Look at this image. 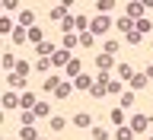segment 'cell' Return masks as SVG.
<instances>
[{
	"instance_id": "obj_1",
	"label": "cell",
	"mask_w": 153,
	"mask_h": 140,
	"mask_svg": "<svg viewBox=\"0 0 153 140\" xmlns=\"http://www.w3.org/2000/svg\"><path fill=\"white\" fill-rule=\"evenodd\" d=\"M108 29H112V19L108 16H96L93 26H89V32H93V35H102V32H108Z\"/></svg>"
},
{
	"instance_id": "obj_2",
	"label": "cell",
	"mask_w": 153,
	"mask_h": 140,
	"mask_svg": "<svg viewBox=\"0 0 153 140\" xmlns=\"http://www.w3.org/2000/svg\"><path fill=\"white\" fill-rule=\"evenodd\" d=\"M147 127H150V118H147V115H134L131 118V131L134 134H143Z\"/></svg>"
},
{
	"instance_id": "obj_3",
	"label": "cell",
	"mask_w": 153,
	"mask_h": 140,
	"mask_svg": "<svg viewBox=\"0 0 153 140\" xmlns=\"http://www.w3.org/2000/svg\"><path fill=\"white\" fill-rule=\"evenodd\" d=\"M35 105H38L35 93H29V89H26V93L19 96V108H26V112H32V108H35Z\"/></svg>"
},
{
	"instance_id": "obj_4",
	"label": "cell",
	"mask_w": 153,
	"mask_h": 140,
	"mask_svg": "<svg viewBox=\"0 0 153 140\" xmlns=\"http://www.w3.org/2000/svg\"><path fill=\"white\" fill-rule=\"evenodd\" d=\"M19 29H35V13L32 10H22L19 13Z\"/></svg>"
},
{
	"instance_id": "obj_5",
	"label": "cell",
	"mask_w": 153,
	"mask_h": 140,
	"mask_svg": "<svg viewBox=\"0 0 153 140\" xmlns=\"http://www.w3.org/2000/svg\"><path fill=\"white\" fill-rule=\"evenodd\" d=\"M115 26L121 29L124 35H131V32H137V22H134V19H131V16H121V19H118V22H115Z\"/></svg>"
},
{
	"instance_id": "obj_6",
	"label": "cell",
	"mask_w": 153,
	"mask_h": 140,
	"mask_svg": "<svg viewBox=\"0 0 153 140\" xmlns=\"http://www.w3.org/2000/svg\"><path fill=\"white\" fill-rule=\"evenodd\" d=\"M70 61H74V54H70V51H64V48H61V51H54V57H51V64H57V67H67Z\"/></svg>"
},
{
	"instance_id": "obj_7",
	"label": "cell",
	"mask_w": 153,
	"mask_h": 140,
	"mask_svg": "<svg viewBox=\"0 0 153 140\" xmlns=\"http://www.w3.org/2000/svg\"><path fill=\"white\" fill-rule=\"evenodd\" d=\"M96 67H99V73H108V70L115 67L112 54H99V57H96Z\"/></svg>"
},
{
	"instance_id": "obj_8",
	"label": "cell",
	"mask_w": 153,
	"mask_h": 140,
	"mask_svg": "<svg viewBox=\"0 0 153 140\" xmlns=\"http://www.w3.org/2000/svg\"><path fill=\"white\" fill-rule=\"evenodd\" d=\"M128 16H131L134 22L143 19V3H140V0H131V3H128Z\"/></svg>"
},
{
	"instance_id": "obj_9",
	"label": "cell",
	"mask_w": 153,
	"mask_h": 140,
	"mask_svg": "<svg viewBox=\"0 0 153 140\" xmlns=\"http://www.w3.org/2000/svg\"><path fill=\"white\" fill-rule=\"evenodd\" d=\"M80 73H83V64H80V57H74V61L67 64V76H70V80H76Z\"/></svg>"
},
{
	"instance_id": "obj_10",
	"label": "cell",
	"mask_w": 153,
	"mask_h": 140,
	"mask_svg": "<svg viewBox=\"0 0 153 140\" xmlns=\"http://www.w3.org/2000/svg\"><path fill=\"white\" fill-rule=\"evenodd\" d=\"M61 83H64V80H61V76H54V73H51V76H45V83H42V89H45V93H54V89H57V86H61Z\"/></svg>"
},
{
	"instance_id": "obj_11",
	"label": "cell",
	"mask_w": 153,
	"mask_h": 140,
	"mask_svg": "<svg viewBox=\"0 0 153 140\" xmlns=\"http://www.w3.org/2000/svg\"><path fill=\"white\" fill-rule=\"evenodd\" d=\"M93 83H96V80H89L86 73H80V76L74 80V89H86V93H89V89H93Z\"/></svg>"
},
{
	"instance_id": "obj_12",
	"label": "cell",
	"mask_w": 153,
	"mask_h": 140,
	"mask_svg": "<svg viewBox=\"0 0 153 140\" xmlns=\"http://www.w3.org/2000/svg\"><path fill=\"white\" fill-rule=\"evenodd\" d=\"M7 83L13 86V89H26V76H19V73H7Z\"/></svg>"
},
{
	"instance_id": "obj_13",
	"label": "cell",
	"mask_w": 153,
	"mask_h": 140,
	"mask_svg": "<svg viewBox=\"0 0 153 140\" xmlns=\"http://www.w3.org/2000/svg\"><path fill=\"white\" fill-rule=\"evenodd\" d=\"M70 93H74V83H67V80H64V83H61V86L54 89V99H67Z\"/></svg>"
},
{
	"instance_id": "obj_14",
	"label": "cell",
	"mask_w": 153,
	"mask_h": 140,
	"mask_svg": "<svg viewBox=\"0 0 153 140\" xmlns=\"http://www.w3.org/2000/svg\"><path fill=\"white\" fill-rule=\"evenodd\" d=\"M115 140H134V131H131V124H121V127L115 131Z\"/></svg>"
},
{
	"instance_id": "obj_15",
	"label": "cell",
	"mask_w": 153,
	"mask_h": 140,
	"mask_svg": "<svg viewBox=\"0 0 153 140\" xmlns=\"http://www.w3.org/2000/svg\"><path fill=\"white\" fill-rule=\"evenodd\" d=\"M115 7H118L115 0H99V3H96V10H99V16H105V13H112Z\"/></svg>"
},
{
	"instance_id": "obj_16",
	"label": "cell",
	"mask_w": 153,
	"mask_h": 140,
	"mask_svg": "<svg viewBox=\"0 0 153 140\" xmlns=\"http://www.w3.org/2000/svg\"><path fill=\"white\" fill-rule=\"evenodd\" d=\"M147 83H150V80H147V73H134V80H131V89L137 93V89H143Z\"/></svg>"
},
{
	"instance_id": "obj_17",
	"label": "cell",
	"mask_w": 153,
	"mask_h": 140,
	"mask_svg": "<svg viewBox=\"0 0 153 140\" xmlns=\"http://www.w3.org/2000/svg\"><path fill=\"white\" fill-rule=\"evenodd\" d=\"M118 76L131 83V80H134V67H131V64H118Z\"/></svg>"
},
{
	"instance_id": "obj_18",
	"label": "cell",
	"mask_w": 153,
	"mask_h": 140,
	"mask_svg": "<svg viewBox=\"0 0 153 140\" xmlns=\"http://www.w3.org/2000/svg\"><path fill=\"white\" fill-rule=\"evenodd\" d=\"M105 93H108V83H93V89H89V96H93V99H102Z\"/></svg>"
},
{
	"instance_id": "obj_19",
	"label": "cell",
	"mask_w": 153,
	"mask_h": 140,
	"mask_svg": "<svg viewBox=\"0 0 153 140\" xmlns=\"http://www.w3.org/2000/svg\"><path fill=\"white\" fill-rule=\"evenodd\" d=\"M89 137H93V140H108V131H105L102 124H96L93 131H89Z\"/></svg>"
},
{
	"instance_id": "obj_20",
	"label": "cell",
	"mask_w": 153,
	"mask_h": 140,
	"mask_svg": "<svg viewBox=\"0 0 153 140\" xmlns=\"http://www.w3.org/2000/svg\"><path fill=\"white\" fill-rule=\"evenodd\" d=\"M22 41H29V29H16L13 32V45H22Z\"/></svg>"
},
{
	"instance_id": "obj_21",
	"label": "cell",
	"mask_w": 153,
	"mask_h": 140,
	"mask_svg": "<svg viewBox=\"0 0 153 140\" xmlns=\"http://www.w3.org/2000/svg\"><path fill=\"white\" fill-rule=\"evenodd\" d=\"M16 64H19V57H16V54H3V67H7L10 73L16 70Z\"/></svg>"
},
{
	"instance_id": "obj_22",
	"label": "cell",
	"mask_w": 153,
	"mask_h": 140,
	"mask_svg": "<svg viewBox=\"0 0 153 140\" xmlns=\"http://www.w3.org/2000/svg\"><path fill=\"white\" fill-rule=\"evenodd\" d=\"M61 26H64V32H67V35H74V32H76V16H67Z\"/></svg>"
},
{
	"instance_id": "obj_23",
	"label": "cell",
	"mask_w": 153,
	"mask_h": 140,
	"mask_svg": "<svg viewBox=\"0 0 153 140\" xmlns=\"http://www.w3.org/2000/svg\"><path fill=\"white\" fill-rule=\"evenodd\" d=\"M74 124H76V127H89L93 121H89V115H86V112H80V115H74Z\"/></svg>"
},
{
	"instance_id": "obj_24",
	"label": "cell",
	"mask_w": 153,
	"mask_h": 140,
	"mask_svg": "<svg viewBox=\"0 0 153 140\" xmlns=\"http://www.w3.org/2000/svg\"><path fill=\"white\" fill-rule=\"evenodd\" d=\"M134 105V89H124L121 93V108H131Z\"/></svg>"
},
{
	"instance_id": "obj_25",
	"label": "cell",
	"mask_w": 153,
	"mask_h": 140,
	"mask_svg": "<svg viewBox=\"0 0 153 140\" xmlns=\"http://www.w3.org/2000/svg\"><path fill=\"white\" fill-rule=\"evenodd\" d=\"M19 137L22 140H38V131L35 127H19Z\"/></svg>"
},
{
	"instance_id": "obj_26",
	"label": "cell",
	"mask_w": 153,
	"mask_h": 140,
	"mask_svg": "<svg viewBox=\"0 0 153 140\" xmlns=\"http://www.w3.org/2000/svg\"><path fill=\"white\" fill-rule=\"evenodd\" d=\"M42 35H45V32H42V29H29V41H35V45H42V41H45V38H42Z\"/></svg>"
},
{
	"instance_id": "obj_27",
	"label": "cell",
	"mask_w": 153,
	"mask_h": 140,
	"mask_svg": "<svg viewBox=\"0 0 153 140\" xmlns=\"http://www.w3.org/2000/svg\"><path fill=\"white\" fill-rule=\"evenodd\" d=\"M35 70H38V73H48V70H51V57H38Z\"/></svg>"
},
{
	"instance_id": "obj_28",
	"label": "cell",
	"mask_w": 153,
	"mask_h": 140,
	"mask_svg": "<svg viewBox=\"0 0 153 140\" xmlns=\"http://www.w3.org/2000/svg\"><path fill=\"white\" fill-rule=\"evenodd\" d=\"M38 54L42 57H48V54L54 57V45H51V41H42V45H38Z\"/></svg>"
},
{
	"instance_id": "obj_29",
	"label": "cell",
	"mask_w": 153,
	"mask_h": 140,
	"mask_svg": "<svg viewBox=\"0 0 153 140\" xmlns=\"http://www.w3.org/2000/svg\"><path fill=\"white\" fill-rule=\"evenodd\" d=\"M32 112H35L38 118H45V115H51V105H48V102H38L35 108H32Z\"/></svg>"
},
{
	"instance_id": "obj_30",
	"label": "cell",
	"mask_w": 153,
	"mask_h": 140,
	"mask_svg": "<svg viewBox=\"0 0 153 140\" xmlns=\"http://www.w3.org/2000/svg\"><path fill=\"white\" fill-rule=\"evenodd\" d=\"M29 70H32V64H29V61H19L13 73H19V76H29Z\"/></svg>"
},
{
	"instance_id": "obj_31",
	"label": "cell",
	"mask_w": 153,
	"mask_h": 140,
	"mask_svg": "<svg viewBox=\"0 0 153 140\" xmlns=\"http://www.w3.org/2000/svg\"><path fill=\"white\" fill-rule=\"evenodd\" d=\"M3 105H7V108H16V105H19V96L16 93H7V96H3Z\"/></svg>"
},
{
	"instance_id": "obj_32",
	"label": "cell",
	"mask_w": 153,
	"mask_h": 140,
	"mask_svg": "<svg viewBox=\"0 0 153 140\" xmlns=\"http://www.w3.org/2000/svg\"><path fill=\"white\" fill-rule=\"evenodd\" d=\"M35 118H38L35 112H22V127H32V124H35Z\"/></svg>"
},
{
	"instance_id": "obj_33",
	"label": "cell",
	"mask_w": 153,
	"mask_h": 140,
	"mask_svg": "<svg viewBox=\"0 0 153 140\" xmlns=\"http://www.w3.org/2000/svg\"><path fill=\"white\" fill-rule=\"evenodd\" d=\"M112 121L121 127V124H124V108H112Z\"/></svg>"
},
{
	"instance_id": "obj_34",
	"label": "cell",
	"mask_w": 153,
	"mask_h": 140,
	"mask_svg": "<svg viewBox=\"0 0 153 140\" xmlns=\"http://www.w3.org/2000/svg\"><path fill=\"white\" fill-rule=\"evenodd\" d=\"M64 118H61V115H54V118H51V131H64Z\"/></svg>"
},
{
	"instance_id": "obj_35",
	"label": "cell",
	"mask_w": 153,
	"mask_h": 140,
	"mask_svg": "<svg viewBox=\"0 0 153 140\" xmlns=\"http://www.w3.org/2000/svg\"><path fill=\"white\" fill-rule=\"evenodd\" d=\"M93 41H96V35H93V32H83V35H80V45H83V48H89Z\"/></svg>"
},
{
	"instance_id": "obj_36",
	"label": "cell",
	"mask_w": 153,
	"mask_h": 140,
	"mask_svg": "<svg viewBox=\"0 0 153 140\" xmlns=\"http://www.w3.org/2000/svg\"><path fill=\"white\" fill-rule=\"evenodd\" d=\"M76 41H80L76 35H64V51H70V48H76Z\"/></svg>"
},
{
	"instance_id": "obj_37",
	"label": "cell",
	"mask_w": 153,
	"mask_h": 140,
	"mask_svg": "<svg viewBox=\"0 0 153 140\" xmlns=\"http://www.w3.org/2000/svg\"><path fill=\"white\" fill-rule=\"evenodd\" d=\"M137 32H150V19H137Z\"/></svg>"
},
{
	"instance_id": "obj_38",
	"label": "cell",
	"mask_w": 153,
	"mask_h": 140,
	"mask_svg": "<svg viewBox=\"0 0 153 140\" xmlns=\"http://www.w3.org/2000/svg\"><path fill=\"white\" fill-rule=\"evenodd\" d=\"M105 54H118V41H105Z\"/></svg>"
},
{
	"instance_id": "obj_39",
	"label": "cell",
	"mask_w": 153,
	"mask_h": 140,
	"mask_svg": "<svg viewBox=\"0 0 153 140\" xmlns=\"http://www.w3.org/2000/svg\"><path fill=\"white\" fill-rule=\"evenodd\" d=\"M108 93L115 96V93H124V89H121V83H118V80H112V83H108Z\"/></svg>"
},
{
	"instance_id": "obj_40",
	"label": "cell",
	"mask_w": 153,
	"mask_h": 140,
	"mask_svg": "<svg viewBox=\"0 0 153 140\" xmlns=\"http://www.w3.org/2000/svg\"><path fill=\"white\" fill-rule=\"evenodd\" d=\"M0 32H13V22L10 19H0Z\"/></svg>"
},
{
	"instance_id": "obj_41",
	"label": "cell",
	"mask_w": 153,
	"mask_h": 140,
	"mask_svg": "<svg viewBox=\"0 0 153 140\" xmlns=\"http://www.w3.org/2000/svg\"><path fill=\"white\" fill-rule=\"evenodd\" d=\"M143 73H147V80H150V83H153V64L147 67V70H143Z\"/></svg>"
},
{
	"instance_id": "obj_42",
	"label": "cell",
	"mask_w": 153,
	"mask_h": 140,
	"mask_svg": "<svg viewBox=\"0 0 153 140\" xmlns=\"http://www.w3.org/2000/svg\"><path fill=\"white\" fill-rule=\"evenodd\" d=\"M150 140H153V137H150Z\"/></svg>"
}]
</instances>
